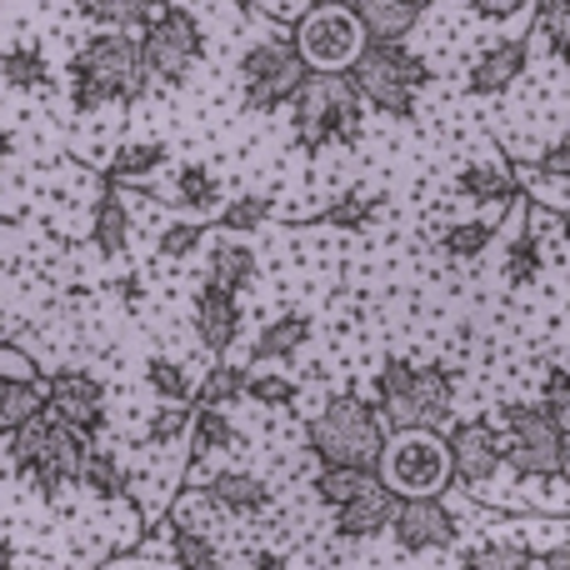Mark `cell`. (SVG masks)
Returning a JSON list of instances; mask_svg holds the SVG:
<instances>
[{
  "instance_id": "obj_1",
  "label": "cell",
  "mask_w": 570,
  "mask_h": 570,
  "mask_svg": "<svg viewBox=\"0 0 570 570\" xmlns=\"http://www.w3.org/2000/svg\"><path fill=\"white\" fill-rule=\"evenodd\" d=\"M146 90H150V70L140 60V40H130L116 26L90 36L70 60V106L76 110L136 106Z\"/></svg>"
},
{
  "instance_id": "obj_2",
  "label": "cell",
  "mask_w": 570,
  "mask_h": 570,
  "mask_svg": "<svg viewBox=\"0 0 570 570\" xmlns=\"http://www.w3.org/2000/svg\"><path fill=\"white\" fill-rule=\"evenodd\" d=\"M291 116H295V146L301 150L355 146L361 140L365 100L345 70H311L301 80V90L291 96Z\"/></svg>"
},
{
  "instance_id": "obj_3",
  "label": "cell",
  "mask_w": 570,
  "mask_h": 570,
  "mask_svg": "<svg viewBox=\"0 0 570 570\" xmlns=\"http://www.w3.org/2000/svg\"><path fill=\"white\" fill-rule=\"evenodd\" d=\"M80 455H86V441H80L66 421H56L46 405H40L26 425L10 431V465H16V475L40 501H60V491H66L80 471Z\"/></svg>"
},
{
  "instance_id": "obj_4",
  "label": "cell",
  "mask_w": 570,
  "mask_h": 570,
  "mask_svg": "<svg viewBox=\"0 0 570 570\" xmlns=\"http://www.w3.org/2000/svg\"><path fill=\"white\" fill-rule=\"evenodd\" d=\"M345 70H351L365 106H375L381 116H395V120L415 116V96L431 80V66L415 50H405L401 40H365Z\"/></svg>"
},
{
  "instance_id": "obj_5",
  "label": "cell",
  "mask_w": 570,
  "mask_h": 570,
  "mask_svg": "<svg viewBox=\"0 0 570 570\" xmlns=\"http://www.w3.org/2000/svg\"><path fill=\"white\" fill-rule=\"evenodd\" d=\"M455 401V381L435 365H411V361H385L381 375H375V411L405 431V425H445Z\"/></svg>"
},
{
  "instance_id": "obj_6",
  "label": "cell",
  "mask_w": 570,
  "mask_h": 570,
  "mask_svg": "<svg viewBox=\"0 0 570 570\" xmlns=\"http://www.w3.org/2000/svg\"><path fill=\"white\" fill-rule=\"evenodd\" d=\"M381 445H385L381 415H375L365 401H355V395L331 401L311 421V455L321 465H371L375 471Z\"/></svg>"
},
{
  "instance_id": "obj_7",
  "label": "cell",
  "mask_w": 570,
  "mask_h": 570,
  "mask_svg": "<svg viewBox=\"0 0 570 570\" xmlns=\"http://www.w3.org/2000/svg\"><path fill=\"white\" fill-rule=\"evenodd\" d=\"M501 461L515 475H566V411L561 405H511Z\"/></svg>"
},
{
  "instance_id": "obj_8",
  "label": "cell",
  "mask_w": 570,
  "mask_h": 570,
  "mask_svg": "<svg viewBox=\"0 0 570 570\" xmlns=\"http://www.w3.org/2000/svg\"><path fill=\"white\" fill-rule=\"evenodd\" d=\"M375 475L391 485L395 495H441L451 481V461H445V441L425 425H405L375 455Z\"/></svg>"
},
{
  "instance_id": "obj_9",
  "label": "cell",
  "mask_w": 570,
  "mask_h": 570,
  "mask_svg": "<svg viewBox=\"0 0 570 570\" xmlns=\"http://www.w3.org/2000/svg\"><path fill=\"white\" fill-rule=\"evenodd\" d=\"M140 60L156 80L166 86H186L190 70H196L200 50H206V36H200V20L190 10H160V16L140 20Z\"/></svg>"
},
{
  "instance_id": "obj_10",
  "label": "cell",
  "mask_w": 570,
  "mask_h": 570,
  "mask_svg": "<svg viewBox=\"0 0 570 570\" xmlns=\"http://www.w3.org/2000/svg\"><path fill=\"white\" fill-rule=\"evenodd\" d=\"M305 76H311V66L285 40H256L240 56V90H246V106L261 110V116H276L281 106H291Z\"/></svg>"
},
{
  "instance_id": "obj_11",
  "label": "cell",
  "mask_w": 570,
  "mask_h": 570,
  "mask_svg": "<svg viewBox=\"0 0 570 570\" xmlns=\"http://www.w3.org/2000/svg\"><path fill=\"white\" fill-rule=\"evenodd\" d=\"M361 46H365L361 20L341 6H315L295 26V50H301V60L311 70H345Z\"/></svg>"
},
{
  "instance_id": "obj_12",
  "label": "cell",
  "mask_w": 570,
  "mask_h": 570,
  "mask_svg": "<svg viewBox=\"0 0 570 570\" xmlns=\"http://www.w3.org/2000/svg\"><path fill=\"white\" fill-rule=\"evenodd\" d=\"M46 411L56 421H66L80 441H96L106 431V391H100L96 375L86 371H60L56 381L46 385Z\"/></svg>"
},
{
  "instance_id": "obj_13",
  "label": "cell",
  "mask_w": 570,
  "mask_h": 570,
  "mask_svg": "<svg viewBox=\"0 0 570 570\" xmlns=\"http://www.w3.org/2000/svg\"><path fill=\"white\" fill-rule=\"evenodd\" d=\"M385 531L395 535V546H401L405 556L441 551V546L455 541V521H451V511L441 505V495H401Z\"/></svg>"
},
{
  "instance_id": "obj_14",
  "label": "cell",
  "mask_w": 570,
  "mask_h": 570,
  "mask_svg": "<svg viewBox=\"0 0 570 570\" xmlns=\"http://www.w3.org/2000/svg\"><path fill=\"white\" fill-rule=\"evenodd\" d=\"M445 461H451V475H461L465 485H485L495 471H501V435L485 421H461L445 435Z\"/></svg>"
},
{
  "instance_id": "obj_15",
  "label": "cell",
  "mask_w": 570,
  "mask_h": 570,
  "mask_svg": "<svg viewBox=\"0 0 570 570\" xmlns=\"http://www.w3.org/2000/svg\"><path fill=\"white\" fill-rule=\"evenodd\" d=\"M395 501H401V495H395L385 481L365 485V491H355L351 501L331 505V511H335V531H341L345 541H375V535H381L385 525H391Z\"/></svg>"
},
{
  "instance_id": "obj_16",
  "label": "cell",
  "mask_w": 570,
  "mask_h": 570,
  "mask_svg": "<svg viewBox=\"0 0 570 570\" xmlns=\"http://www.w3.org/2000/svg\"><path fill=\"white\" fill-rule=\"evenodd\" d=\"M196 331H200V341H206V351H230L236 345V335H240V301H236V291L230 285H220V281H206L196 291Z\"/></svg>"
},
{
  "instance_id": "obj_17",
  "label": "cell",
  "mask_w": 570,
  "mask_h": 570,
  "mask_svg": "<svg viewBox=\"0 0 570 570\" xmlns=\"http://www.w3.org/2000/svg\"><path fill=\"white\" fill-rule=\"evenodd\" d=\"M525 60H531L525 40H495V46H485L481 56H475L465 86H471V96H501V90H511L515 80H521Z\"/></svg>"
},
{
  "instance_id": "obj_18",
  "label": "cell",
  "mask_w": 570,
  "mask_h": 570,
  "mask_svg": "<svg viewBox=\"0 0 570 570\" xmlns=\"http://www.w3.org/2000/svg\"><path fill=\"white\" fill-rule=\"evenodd\" d=\"M421 10L425 0H351V16L361 20L365 40H405Z\"/></svg>"
},
{
  "instance_id": "obj_19",
  "label": "cell",
  "mask_w": 570,
  "mask_h": 570,
  "mask_svg": "<svg viewBox=\"0 0 570 570\" xmlns=\"http://www.w3.org/2000/svg\"><path fill=\"white\" fill-rule=\"evenodd\" d=\"M206 495L230 515H261L271 505V485L250 471H220L206 481Z\"/></svg>"
},
{
  "instance_id": "obj_20",
  "label": "cell",
  "mask_w": 570,
  "mask_h": 570,
  "mask_svg": "<svg viewBox=\"0 0 570 570\" xmlns=\"http://www.w3.org/2000/svg\"><path fill=\"white\" fill-rule=\"evenodd\" d=\"M76 481L86 485V491L96 495V501H116V495H126L130 475H126V461H120L116 451H90V445H86Z\"/></svg>"
},
{
  "instance_id": "obj_21",
  "label": "cell",
  "mask_w": 570,
  "mask_h": 570,
  "mask_svg": "<svg viewBox=\"0 0 570 570\" xmlns=\"http://www.w3.org/2000/svg\"><path fill=\"white\" fill-rule=\"evenodd\" d=\"M40 405H46V385L40 381H30V375H0V435L26 425Z\"/></svg>"
},
{
  "instance_id": "obj_22",
  "label": "cell",
  "mask_w": 570,
  "mask_h": 570,
  "mask_svg": "<svg viewBox=\"0 0 570 570\" xmlns=\"http://www.w3.org/2000/svg\"><path fill=\"white\" fill-rule=\"evenodd\" d=\"M0 80H6L10 90H46L50 86V60L40 46H30V40H16V46L0 56Z\"/></svg>"
},
{
  "instance_id": "obj_23",
  "label": "cell",
  "mask_w": 570,
  "mask_h": 570,
  "mask_svg": "<svg viewBox=\"0 0 570 570\" xmlns=\"http://www.w3.org/2000/svg\"><path fill=\"white\" fill-rule=\"evenodd\" d=\"M90 240H96L100 256H120L126 240H130V210L110 186H106V196L96 200V226H90Z\"/></svg>"
},
{
  "instance_id": "obj_24",
  "label": "cell",
  "mask_w": 570,
  "mask_h": 570,
  "mask_svg": "<svg viewBox=\"0 0 570 570\" xmlns=\"http://www.w3.org/2000/svg\"><path fill=\"white\" fill-rule=\"evenodd\" d=\"M311 315H281V321H271L266 331L256 335V361H291L295 351H301L305 341H311Z\"/></svg>"
},
{
  "instance_id": "obj_25",
  "label": "cell",
  "mask_w": 570,
  "mask_h": 570,
  "mask_svg": "<svg viewBox=\"0 0 570 570\" xmlns=\"http://www.w3.org/2000/svg\"><path fill=\"white\" fill-rule=\"evenodd\" d=\"M186 431H190V461H206L210 451H230L236 445V425H230V415L220 405H200Z\"/></svg>"
},
{
  "instance_id": "obj_26",
  "label": "cell",
  "mask_w": 570,
  "mask_h": 570,
  "mask_svg": "<svg viewBox=\"0 0 570 570\" xmlns=\"http://www.w3.org/2000/svg\"><path fill=\"white\" fill-rule=\"evenodd\" d=\"M220 200H226V190H220V180L210 166H180L176 170V206L180 210L200 216V210H220Z\"/></svg>"
},
{
  "instance_id": "obj_27",
  "label": "cell",
  "mask_w": 570,
  "mask_h": 570,
  "mask_svg": "<svg viewBox=\"0 0 570 570\" xmlns=\"http://www.w3.org/2000/svg\"><path fill=\"white\" fill-rule=\"evenodd\" d=\"M166 160H170V150L160 146V140H130V146H120L116 156H110L106 176L110 180H146V176H156V170H166Z\"/></svg>"
},
{
  "instance_id": "obj_28",
  "label": "cell",
  "mask_w": 570,
  "mask_h": 570,
  "mask_svg": "<svg viewBox=\"0 0 570 570\" xmlns=\"http://www.w3.org/2000/svg\"><path fill=\"white\" fill-rule=\"evenodd\" d=\"M461 196H471L475 206H501V200H515V176L501 166H465L461 170Z\"/></svg>"
},
{
  "instance_id": "obj_29",
  "label": "cell",
  "mask_w": 570,
  "mask_h": 570,
  "mask_svg": "<svg viewBox=\"0 0 570 570\" xmlns=\"http://www.w3.org/2000/svg\"><path fill=\"white\" fill-rule=\"evenodd\" d=\"M256 250L250 246H236V240H226V246H216L210 250V281H220V285H230V291H246L250 281H256Z\"/></svg>"
},
{
  "instance_id": "obj_30",
  "label": "cell",
  "mask_w": 570,
  "mask_h": 570,
  "mask_svg": "<svg viewBox=\"0 0 570 570\" xmlns=\"http://www.w3.org/2000/svg\"><path fill=\"white\" fill-rule=\"evenodd\" d=\"M381 475L371 471V465H325L321 481H315V495H321L325 505H341L351 501L355 491H365V485H375Z\"/></svg>"
},
{
  "instance_id": "obj_31",
  "label": "cell",
  "mask_w": 570,
  "mask_h": 570,
  "mask_svg": "<svg viewBox=\"0 0 570 570\" xmlns=\"http://www.w3.org/2000/svg\"><path fill=\"white\" fill-rule=\"evenodd\" d=\"M146 381L156 395L166 401H196V385H190V371L180 361H166V355H150L146 361Z\"/></svg>"
},
{
  "instance_id": "obj_32",
  "label": "cell",
  "mask_w": 570,
  "mask_h": 570,
  "mask_svg": "<svg viewBox=\"0 0 570 570\" xmlns=\"http://www.w3.org/2000/svg\"><path fill=\"white\" fill-rule=\"evenodd\" d=\"M240 395H246V371L216 361L210 365V375H206V385L196 391V405H236Z\"/></svg>"
},
{
  "instance_id": "obj_33",
  "label": "cell",
  "mask_w": 570,
  "mask_h": 570,
  "mask_svg": "<svg viewBox=\"0 0 570 570\" xmlns=\"http://www.w3.org/2000/svg\"><path fill=\"white\" fill-rule=\"evenodd\" d=\"M546 276V256L535 246V236H515L511 250H505V281L511 285H535Z\"/></svg>"
},
{
  "instance_id": "obj_34",
  "label": "cell",
  "mask_w": 570,
  "mask_h": 570,
  "mask_svg": "<svg viewBox=\"0 0 570 570\" xmlns=\"http://www.w3.org/2000/svg\"><path fill=\"white\" fill-rule=\"evenodd\" d=\"M491 236H495V230L485 226V220H461V226H445L441 250L451 261H475L485 246H491Z\"/></svg>"
},
{
  "instance_id": "obj_35",
  "label": "cell",
  "mask_w": 570,
  "mask_h": 570,
  "mask_svg": "<svg viewBox=\"0 0 570 570\" xmlns=\"http://www.w3.org/2000/svg\"><path fill=\"white\" fill-rule=\"evenodd\" d=\"M150 6H156V0H80V10H86L90 20H100V26H116V30L140 26V20L150 16Z\"/></svg>"
},
{
  "instance_id": "obj_36",
  "label": "cell",
  "mask_w": 570,
  "mask_h": 570,
  "mask_svg": "<svg viewBox=\"0 0 570 570\" xmlns=\"http://www.w3.org/2000/svg\"><path fill=\"white\" fill-rule=\"evenodd\" d=\"M271 220V196H236L226 210L216 216V226L226 230V236H236V230H256Z\"/></svg>"
},
{
  "instance_id": "obj_37",
  "label": "cell",
  "mask_w": 570,
  "mask_h": 570,
  "mask_svg": "<svg viewBox=\"0 0 570 570\" xmlns=\"http://www.w3.org/2000/svg\"><path fill=\"white\" fill-rule=\"evenodd\" d=\"M465 566H481V570H525L535 566V556L515 541H495V546H481V551H465Z\"/></svg>"
},
{
  "instance_id": "obj_38",
  "label": "cell",
  "mask_w": 570,
  "mask_h": 570,
  "mask_svg": "<svg viewBox=\"0 0 570 570\" xmlns=\"http://www.w3.org/2000/svg\"><path fill=\"white\" fill-rule=\"evenodd\" d=\"M381 210V200L375 196H341V200H331V210H325V226H341V230H361L365 220Z\"/></svg>"
},
{
  "instance_id": "obj_39",
  "label": "cell",
  "mask_w": 570,
  "mask_h": 570,
  "mask_svg": "<svg viewBox=\"0 0 570 570\" xmlns=\"http://www.w3.org/2000/svg\"><path fill=\"white\" fill-rule=\"evenodd\" d=\"M186 425H190L186 401H166V411L150 415L146 441H150V445H170V441H180V435H186Z\"/></svg>"
},
{
  "instance_id": "obj_40",
  "label": "cell",
  "mask_w": 570,
  "mask_h": 570,
  "mask_svg": "<svg viewBox=\"0 0 570 570\" xmlns=\"http://www.w3.org/2000/svg\"><path fill=\"white\" fill-rule=\"evenodd\" d=\"M170 556L180 566H220V551L200 531H170Z\"/></svg>"
},
{
  "instance_id": "obj_41",
  "label": "cell",
  "mask_w": 570,
  "mask_h": 570,
  "mask_svg": "<svg viewBox=\"0 0 570 570\" xmlns=\"http://www.w3.org/2000/svg\"><path fill=\"white\" fill-rule=\"evenodd\" d=\"M200 236H206V230H200L196 220H180V226H166V230H160L156 250H160V256H166V261H186L190 250L200 246Z\"/></svg>"
},
{
  "instance_id": "obj_42",
  "label": "cell",
  "mask_w": 570,
  "mask_h": 570,
  "mask_svg": "<svg viewBox=\"0 0 570 570\" xmlns=\"http://www.w3.org/2000/svg\"><path fill=\"white\" fill-rule=\"evenodd\" d=\"M246 395L261 405H291L295 401V385L285 375H246Z\"/></svg>"
},
{
  "instance_id": "obj_43",
  "label": "cell",
  "mask_w": 570,
  "mask_h": 570,
  "mask_svg": "<svg viewBox=\"0 0 570 570\" xmlns=\"http://www.w3.org/2000/svg\"><path fill=\"white\" fill-rule=\"evenodd\" d=\"M546 30H551V56L566 60V0H541Z\"/></svg>"
},
{
  "instance_id": "obj_44",
  "label": "cell",
  "mask_w": 570,
  "mask_h": 570,
  "mask_svg": "<svg viewBox=\"0 0 570 570\" xmlns=\"http://www.w3.org/2000/svg\"><path fill=\"white\" fill-rule=\"evenodd\" d=\"M521 6L525 0H471V10L481 20H511V16H521Z\"/></svg>"
},
{
  "instance_id": "obj_45",
  "label": "cell",
  "mask_w": 570,
  "mask_h": 570,
  "mask_svg": "<svg viewBox=\"0 0 570 570\" xmlns=\"http://www.w3.org/2000/svg\"><path fill=\"white\" fill-rule=\"evenodd\" d=\"M535 170H541V176L566 180V136H556V146L546 150V156H541V166H535Z\"/></svg>"
},
{
  "instance_id": "obj_46",
  "label": "cell",
  "mask_w": 570,
  "mask_h": 570,
  "mask_svg": "<svg viewBox=\"0 0 570 570\" xmlns=\"http://www.w3.org/2000/svg\"><path fill=\"white\" fill-rule=\"evenodd\" d=\"M546 405L566 411V365H551V375H546Z\"/></svg>"
},
{
  "instance_id": "obj_47",
  "label": "cell",
  "mask_w": 570,
  "mask_h": 570,
  "mask_svg": "<svg viewBox=\"0 0 570 570\" xmlns=\"http://www.w3.org/2000/svg\"><path fill=\"white\" fill-rule=\"evenodd\" d=\"M250 561H256L261 570H281V566H285V556H281V551H256Z\"/></svg>"
},
{
  "instance_id": "obj_48",
  "label": "cell",
  "mask_w": 570,
  "mask_h": 570,
  "mask_svg": "<svg viewBox=\"0 0 570 570\" xmlns=\"http://www.w3.org/2000/svg\"><path fill=\"white\" fill-rule=\"evenodd\" d=\"M10 156H16V136H10V130L6 126H0V166H6V160Z\"/></svg>"
},
{
  "instance_id": "obj_49",
  "label": "cell",
  "mask_w": 570,
  "mask_h": 570,
  "mask_svg": "<svg viewBox=\"0 0 570 570\" xmlns=\"http://www.w3.org/2000/svg\"><path fill=\"white\" fill-rule=\"evenodd\" d=\"M10 561H16V546H10V541H0V566H10Z\"/></svg>"
},
{
  "instance_id": "obj_50",
  "label": "cell",
  "mask_w": 570,
  "mask_h": 570,
  "mask_svg": "<svg viewBox=\"0 0 570 570\" xmlns=\"http://www.w3.org/2000/svg\"><path fill=\"white\" fill-rule=\"evenodd\" d=\"M6 331L10 325H6V305H0V345H6Z\"/></svg>"
},
{
  "instance_id": "obj_51",
  "label": "cell",
  "mask_w": 570,
  "mask_h": 570,
  "mask_svg": "<svg viewBox=\"0 0 570 570\" xmlns=\"http://www.w3.org/2000/svg\"><path fill=\"white\" fill-rule=\"evenodd\" d=\"M305 6H341V0H305Z\"/></svg>"
}]
</instances>
